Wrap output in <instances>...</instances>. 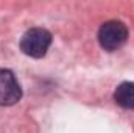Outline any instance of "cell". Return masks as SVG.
Wrapping results in <instances>:
<instances>
[{"label": "cell", "instance_id": "1", "mask_svg": "<svg viewBox=\"0 0 134 133\" xmlns=\"http://www.w3.org/2000/svg\"><path fill=\"white\" fill-rule=\"evenodd\" d=\"M52 45V34L45 28H30L25 32L20 39V50L31 58H42L45 57L47 50Z\"/></svg>", "mask_w": 134, "mask_h": 133}, {"label": "cell", "instance_id": "2", "mask_svg": "<svg viewBox=\"0 0 134 133\" xmlns=\"http://www.w3.org/2000/svg\"><path fill=\"white\" fill-rule=\"evenodd\" d=\"M126 39H128V28L120 21H108L98 30V42L108 52L120 49L126 42Z\"/></svg>", "mask_w": 134, "mask_h": 133}, {"label": "cell", "instance_id": "3", "mask_svg": "<svg viewBox=\"0 0 134 133\" xmlns=\"http://www.w3.org/2000/svg\"><path fill=\"white\" fill-rule=\"evenodd\" d=\"M22 99V88L9 69H0V105L9 106Z\"/></svg>", "mask_w": 134, "mask_h": 133}, {"label": "cell", "instance_id": "4", "mask_svg": "<svg viewBox=\"0 0 134 133\" xmlns=\"http://www.w3.org/2000/svg\"><path fill=\"white\" fill-rule=\"evenodd\" d=\"M114 100L125 110H134V81H123L114 91Z\"/></svg>", "mask_w": 134, "mask_h": 133}]
</instances>
